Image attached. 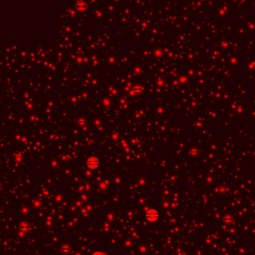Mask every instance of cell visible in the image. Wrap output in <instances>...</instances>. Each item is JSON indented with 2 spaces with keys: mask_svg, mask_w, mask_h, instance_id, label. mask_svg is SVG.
I'll list each match as a JSON object with an SVG mask.
<instances>
[{
  "mask_svg": "<svg viewBox=\"0 0 255 255\" xmlns=\"http://www.w3.org/2000/svg\"><path fill=\"white\" fill-rule=\"evenodd\" d=\"M145 216L149 222L155 223L159 220L160 217V212L157 211L156 209H150L145 213Z\"/></svg>",
  "mask_w": 255,
  "mask_h": 255,
  "instance_id": "6da1fadb",
  "label": "cell"
},
{
  "mask_svg": "<svg viewBox=\"0 0 255 255\" xmlns=\"http://www.w3.org/2000/svg\"><path fill=\"white\" fill-rule=\"evenodd\" d=\"M86 164H87V166L88 168L93 169L97 168V167L99 166V160L96 157H89V158L87 160Z\"/></svg>",
  "mask_w": 255,
  "mask_h": 255,
  "instance_id": "7a4b0ae2",
  "label": "cell"
},
{
  "mask_svg": "<svg viewBox=\"0 0 255 255\" xmlns=\"http://www.w3.org/2000/svg\"><path fill=\"white\" fill-rule=\"evenodd\" d=\"M20 232L21 233H27L30 230V226H29V224L28 223L24 222V223H22L20 224Z\"/></svg>",
  "mask_w": 255,
  "mask_h": 255,
  "instance_id": "3957f363",
  "label": "cell"
},
{
  "mask_svg": "<svg viewBox=\"0 0 255 255\" xmlns=\"http://www.w3.org/2000/svg\"><path fill=\"white\" fill-rule=\"evenodd\" d=\"M92 255H108V254L104 253V252H101V251H96L94 252Z\"/></svg>",
  "mask_w": 255,
  "mask_h": 255,
  "instance_id": "277c9868",
  "label": "cell"
},
{
  "mask_svg": "<svg viewBox=\"0 0 255 255\" xmlns=\"http://www.w3.org/2000/svg\"><path fill=\"white\" fill-rule=\"evenodd\" d=\"M69 247H68V245H64L62 247V251L64 252H67L69 251Z\"/></svg>",
  "mask_w": 255,
  "mask_h": 255,
  "instance_id": "5b68a950",
  "label": "cell"
}]
</instances>
